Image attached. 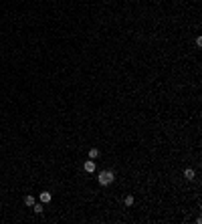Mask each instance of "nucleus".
I'll use <instances>...</instances> for the list:
<instances>
[{"mask_svg":"<svg viewBox=\"0 0 202 224\" xmlns=\"http://www.w3.org/2000/svg\"><path fill=\"white\" fill-rule=\"evenodd\" d=\"M113 180H115V176H113V172H109V170H103L99 174V178H97V182H99L101 186H109V184H113Z\"/></svg>","mask_w":202,"mask_h":224,"instance_id":"1","label":"nucleus"},{"mask_svg":"<svg viewBox=\"0 0 202 224\" xmlns=\"http://www.w3.org/2000/svg\"><path fill=\"white\" fill-rule=\"evenodd\" d=\"M83 170L87 172V174H93V172H95V162H93V159L85 162V164H83Z\"/></svg>","mask_w":202,"mask_h":224,"instance_id":"2","label":"nucleus"},{"mask_svg":"<svg viewBox=\"0 0 202 224\" xmlns=\"http://www.w3.org/2000/svg\"><path fill=\"white\" fill-rule=\"evenodd\" d=\"M51 200H53V194H51V192H42L41 194V202L42 204H49Z\"/></svg>","mask_w":202,"mask_h":224,"instance_id":"3","label":"nucleus"},{"mask_svg":"<svg viewBox=\"0 0 202 224\" xmlns=\"http://www.w3.org/2000/svg\"><path fill=\"white\" fill-rule=\"evenodd\" d=\"M97 158H99V149L91 148V149H89V159H97Z\"/></svg>","mask_w":202,"mask_h":224,"instance_id":"4","label":"nucleus"},{"mask_svg":"<svg viewBox=\"0 0 202 224\" xmlns=\"http://www.w3.org/2000/svg\"><path fill=\"white\" fill-rule=\"evenodd\" d=\"M184 178H186V180H194V170H192V168L184 170Z\"/></svg>","mask_w":202,"mask_h":224,"instance_id":"5","label":"nucleus"},{"mask_svg":"<svg viewBox=\"0 0 202 224\" xmlns=\"http://www.w3.org/2000/svg\"><path fill=\"white\" fill-rule=\"evenodd\" d=\"M33 210H34V214H42V202H41V204H36V202H34Z\"/></svg>","mask_w":202,"mask_h":224,"instance_id":"6","label":"nucleus"},{"mask_svg":"<svg viewBox=\"0 0 202 224\" xmlns=\"http://www.w3.org/2000/svg\"><path fill=\"white\" fill-rule=\"evenodd\" d=\"M25 204H26V206H33L34 198H33V196H25Z\"/></svg>","mask_w":202,"mask_h":224,"instance_id":"7","label":"nucleus"},{"mask_svg":"<svg viewBox=\"0 0 202 224\" xmlns=\"http://www.w3.org/2000/svg\"><path fill=\"white\" fill-rule=\"evenodd\" d=\"M123 202H126V206H131V204H134V196H131V194H129V196H126V200H123Z\"/></svg>","mask_w":202,"mask_h":224,"instance_id":"8","label":"nucleus"}]
</instances>
